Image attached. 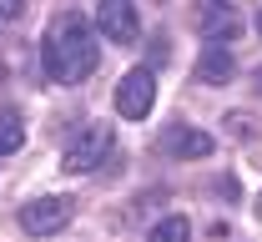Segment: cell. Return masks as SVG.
<instances>
[{"label": "cell", "mask_w": 262, "mask_h": 242, "mask_svg": "<svg viewBox=\"0 0 262 242\" xmlns=\"http://www.w3.org/2000/svg\"><path fill=\"white\" fill-rule=\"evenodd\" d=\"M162 151H166V157H187V162H196V157H212L217 141L207 137V131H196V126H166V131H162Z\"/></svg>", "instance_id": "cell-7"}, {"label": "cell", "mask_w": 262, "mask_h": 242, "mask_svg": "<svg viewBox=\"0 0 262 242\" xmlns=\"http://www.w3.org/2000/svg\"><path fill=\"white\" fill-rule=\"evenodd\" d=\"M202 86H227L232 76H237V61L227 56V46H207L202 51V61H196V71H192Z\"/></svg>", "instance_id": "cell-8"}, {"label": "cell", "mask_w": 262, "mask_h": 242, "mask_svg": "<svg viewBox=\"0 0 262 242\" xmlns=\"http://www.w3.org/2000/svg\"><path fill=\"white\" fill-rule=\"evenodd\" d=\"M232 121V131H237V137H252V126H247V116H242V111H237V116H227Z\"/></svg>", "instance_id": "cell-12"}, {"label": "cell", "mask_w": 262, "mask_h": 242, "mask_svg": "<svg viewBox=\"0 0 262 242\" xmlns=\"http://www.w3.org/2000/svg\"><path fill=\"white\" fill-rule=\"evenodd\" d=\"M96 31L111 46H136L141 40V10H136V0H101L96 5Z\"/></svg>", "instance_id": "cell-4"}, {"label": "cell", "mask_w": 262, "mask_h": 242, "mask_svg": "<svg viewBox=\"0 0 262 242\" xmlns=\"http://www.w3.org/2000/svg\"><path fill=\"white\" fill-rule=\"evenodd\" d=\"M20 146H26V121L20 116H0V157H10Z\"/></svg>", "instance_id": "cell-10"}, {"label": "cell", "mask_w": 262, "mask_h": 242, "mask_svg": "<svg viewBox=\"0 0 262 242\" xmlns=\"http://www.w3.org/2000/svg\"><path fill=\"white\" fill-rule=\"evenodd\" d=\"M40 66L56 86H81L91 81V71L101 66V46L91 40V26L76 15V10H61L51 26H46V40H40Z\"/></svg>", "instance_id": "cell-1"}, {"label": "cell", "mask_w": 262, "mask_h": 242, "mask_svg": "<svg viewBox=\"0 0 262 242\" xmlns=\"http://www.w3.org/2000/svg\"><path fill=\"white\" fill-rule=\"evenodd\" d=\"M192 26L212 46H227L237 35V10H232V0H192Z\"/></svg>", "instance_id": "cell-6"}, {"label": "cell", "mask_w": 262, "mask_h": 242, "mask_svg": "<svg viewBox=\"0 0 262 242\" xmlns=\"http://www.w3.org/2000/svg\"><path fill=\"white\" fill-rule=\"evenodd\" d=\"M20 15V0H0V20H15Z\"/></svg>", "instance_id": "cell-11"}, {"label": "cell", "mask_w": 262, "mask_h": 242, "mask_svg": "<svg viewBox=\"0 0 262 242\" xmlns=\"http://www.w3.org/2000/svg\"><path fill=\"white\" fill-rule=\"evenodd\" d=\"M111 151H116V131H111V121H91V126H81V131L71 137V146L61 151V167L71 177H86V172H96Z\"/></svg>", "instance_id": "cell-2"}, {"label": "cell", "mask_w": 262, "mask_h": 242, "mask_svg": "<svg viewBox=\"0 0 262 242\" xmlns=\"http://www.w3.org/2000/svg\"><path fill=\"white\" fill-rule=\"evenodd\" d=\"M146 242H192V222H187L182 212H171V217H162V222L151 227Z\"/></svg>", "instance_id": "cell-9"}, {"label": "cell", "mask_w": 262, "mask_h": 242, "mask_svg": "<svg viewBox=\"0 0 262 242\" xmlns=\"http://www.w3.org/2000/svg\"><path fill=\"white\" fill-rule=\"evenodd\" d=\"M76 217V197H35L20 207V232H31V237H56L66 222Z\"/></svg>", "instance_id": "cell-3"}, {"label": "cell", "mask_w": 262, "mask_h": 242, "mask_svg": "<svg viewBox=\"0 0 262 242\" xmlns=\"http://www.w3.org/2000/svg\"><path fill=\"white\" fill-rule=\"evenodd\" d=\"M252 212H257V222H262V192H257V202H252Z\"/></svg>", "instance_id": "cell-13"}, {"label": "cell", "mask_w": 262, "mask_h": 242, "mask_svg": "<svg viewBox=\"0 0 262 242\" xmlns=\"http://www.w3.org/2000/svg\"><path fill=\"white\" fill-rule=\"evenodd\" d=\"M257 91H262V71H257Z\"/></svg>", "instance_id": "cell-15"}, {"label": "cell", "mask_w": 262, "mask_h": 242, "mask_svg": "<svg viewBox=\"0 0 262 242\" xmlns=\"http://www.w3.org/2000/svg\"><path fill=\"white\" fill-rule=\"evenodd\" d=\"M257 35H262V10H257Z\"/></svg>", "instance_id": "cell-14"}, {"label": "cell", "mask_w": 262, "mask_h": 242, "mask_svg": "<svg viewBox=\"0 0 262 242\" xmlns=\"http://www.w3.org/2000/svg\"><path fill=\"white\" fill-rule=\"evenodd\" d=\"M151 106H157V76L146 66H136L121 76V86H116V111L126 116V121H146L151 116Z\"/></svg>", "instance_id": "cell-5"}]
</instances>
